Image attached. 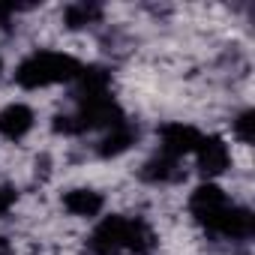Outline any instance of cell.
<instances>
[{"label":"cell","mask_w":255,"mask_h":255,"mask_svg":"<svg viewBox=\"0 0 255 255\" xmlns=\"http://www.w3.org/2000/svg\"><path fill=\"white\" fill-rule=\"evenodd\" d=\"M189 213L195 216V222L219 237H231V240H243L252 234L255 219L246 207H237L228 201V195L216 186V183H201L192 198H189Z\"/></svg>","instance_id":"obj_1"},{"label":"cell","mask_w":255,"mask_h":255,"mask_svg":"<svg viewBox=\"0 0 255 255\" xmlns=\"http://www.w3.org/2000/svg\"><path fill=\"white\" fill-rule=\"evenodd\" d=\"M90 255H147L156 246L153 228L144 219L105 216L90 234Z\"/></svg>","instance_id":"obj_2"},{"label":"cell","mask_w":255,"mask_h":255,"mask_svg":"<svg viewBox=\"0 0 255 255\" xmlns=\"http://www.w3.org/2000/svg\"><path fill=\"white\" fill-rule=\"evenodd\" d=\"M81 72V63L72 54H60V51H33L30 57H24L15 69V81L24 90H39V87H51V84H63V81H75Z\"/></svg>","instance_id":"obj_3"},{"label":"cell","mask_w":255,"mask_h":255,"mask_svg":"<svg viewBox=\"0 0 255 255\" xmlns=\"http://www.w3.org/2000/svg\"><path fill=\"white\" fill-rule=\"evenodd\" d=\"M195 162H198V171L204 177H216L228 168L231 162V153H228V144L216 135H201L198 147H195Z\"/></svg>","instance_id":"obj_4"},{"label":"cell","mask_w":255,"mask_h":255,"mask_svg":"<svg viewBox=\"0 0 255 255\" xmlns=\"http://www.w3.org/2000/svg\"><path fill=\"white\" fill-rule=\"evenodd\" d=\"M159 138H162V153L180 159L186 153H195V147L201 141V132L195 126H186V123H168V126H162Z\"/></svg>","instance_id":"obj_5"},{"label":"cell","mask_w":255,"mask_h":255,"mask_svg":"<svg viewBox=\"0 0 255 255\" xmlns=\"http://www.w3.org/2000/svg\"><path fill=\"white\" fill-rule=\"evenodd\" d=\"M33 129V111L24 102H12L0 111V135L9 141H21Z\"/></svg>","instance_id":"obj_6"},{"label":"cell","mask_w":255,"mask_h":255,"mask_svg":"<svg viewBox=\"0 0 255 255\" xmlns=\"http://www.w3.org/2000/svg\"><path fill=\"white\" fill-rule=\"evenodd\" d=\"M183 177V168H180V159L174 156H165V153H156L144 162L141 168V180L147 183H174Z\"/></svg>","instance_id":"obj_7"},{"label":"cell","mask_w":255,"mask_h":255,"mask_svg":"<svg viewBox=\"0 0 255 255\" xmlns=\"http://www.w3.org/2000/svg\"><path fill=\"white\" fill-rule=\"evenodd\" d=\"M102 204H105V198H102L96 189H87V186L69 189V192L63 195V207H66L72 216H84V219L96 216V213L102 210Z\"/></svg>","instance_id":"obj_8"},{"label":"cell","mask_w":255,"mask_h":255,"mask_svg":"<svg viewBox=\"0 0 255 255\" xmlns=\"http://www.w3.org/2000/svg\"><path fill=\"white\" fill-rule=\"evenodd\" d=\"M135 138H138V129H132V126L123 120V123L111 126L108 135L99 141V156H120L135 144Z\"/></svg>","instance_id":"obj_9"},{"label":"cell","mask_w":255,"mask_h":255,"mask_svg":"<svg viewBox=\"0 0 255 255\" xmlns=\"http://www.w3.org/2000/svg\"><path fill=\"white\" fill-rule=\"evenodd\" d=\"M63 18H66V24L72 30L75 27H87V24H93L99 18V6H93V3H72Z\"/></svg>","instance_id":"obj_10"},{"label":"cell","mask_w":255,"mask_h":255,"mask_svg":"<svg viewBox=\"0 0 255 255\" xmlns=\"http://www.w3.org/2000/svg\"><path fill=\"white\" fill-rule=\"evenodd\" d=\"M252 117H255L252 111H243V114L234 120V135H237L243 144H249V141H252V123H255Z\"/></svg>","instance_id":"obj_11"},{"label":"cell","mask_w":255,"mask_h":255,"mask_svg":"<svg viewBox=\"0 0 255 255\" xmlns=\"http://www.w3.org/2000/svg\"><path fill=\"white\" fill-rule=\"evenodd\" d=\"M15 198H18V195H15V189H9V186H0V216H3V213H6V210L15 204Z\"/></svg>","instance_id":"obj_12"},{"label":"cell","mask_w":255,"mask_h":255,"mask_svg":"<svg viewBox=\"0 0 255 255\" xmlns=\"http://www.w3.org/2000/svg\"><path fill=\"white\" fill-rule=\"evenodd\" d=\"M0 69H3V60H0Z\"/></svg>","instance_id":"obj_13"}]
</instances>
